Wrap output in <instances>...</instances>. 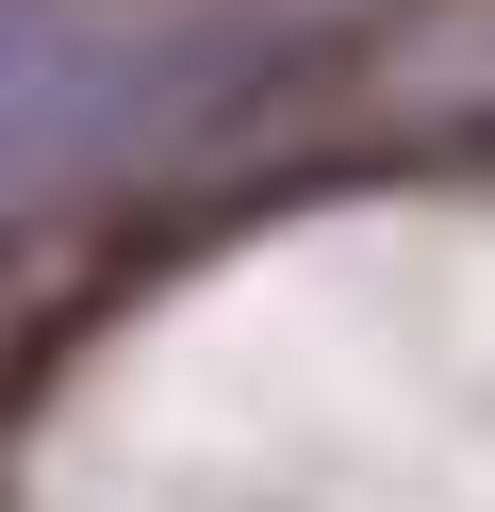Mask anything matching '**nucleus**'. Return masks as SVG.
Wrapping results in <instances>:
<instances>
[]
</instances>
